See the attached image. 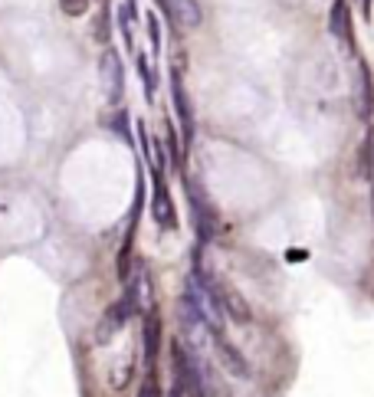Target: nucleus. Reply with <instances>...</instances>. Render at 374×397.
Instances as JSON below:
<instances>
[{
    "label": "nucleus",
    "instance_id": "nucleus-1",
    "mask_svg": "<svg viewBox=\"0 0 374 397\" xmlns=\"http://www.w3.org/2000/svg\"><path fill=\"white\" fill-rule=\"evenodd\" d=\"M207 319V332H210V345H213V351H217V361L227 368L233 378H243V381H250L253 378V368H250V361H247V355L240 351L233 342H230L227 335H223V325H220V309L213 305L210 312L204 315Z\"/></svg>",
    "mask_w": 374,
    "mask_h": 397
},
{
    "label": "nucleus",
    "instance_id": "nucleus-2",
    "mask_svg": "<svg viewBox=\"0 0 374 397\" xmlns=\"http://www.w3.org/2000/svg\"><path fill=\"white\" fill-rule=\"evenodd\" d=\"M207 299H210V305H217V309H220V315H230V319L240 322V325L253 322V309L247 305V299L240 296V292H233V289L220 286V282H210Z\"/></svg>",
    "mask_w": 374,
    "mask_h": 397
},
{
    "label": "nucleus",
    "instance_id": "nucleus-3",
    "mask_svg": "<svg viewBox=\"0 0 374 397\" xmlns=\"http://www.w3.org/2000/svg\"><path fill=\"white\" fill-rule=\"evenodd\" d=\"M171 99H174V112H178L181 122V142H184V152H191V142H194V112H191V99L184 95V83H181V69H171Z\"/></svg>",
    "mask_w": 374,
    "mask_h": 397
},
{
    "label": "nucleus",
    "instance_id": "nucleus-4",
    "mask_svg": "<svg viewBox=\"0 0 374 397\" xmlns=\"http://www.w3.org/2000/svg\"><path fill=\"white\" fill-rule=\"evenodd\" d=\"M158 4H161L164 17L178 30H197V26L204 23V10H201L197 0H158Z\"/></svg>",
    "mask_w": 374,
    "mask_h": 397
},
{
    "label": "nucleus",
    "instance_id": "nucleus-5",
    "mask_svg": "<svg viewBox=\"0 0 374 397\" xmlns=\"http://www.w3.org/2000/svg\"><path fill=\"white\" fill-rule=\"evenodd\" d=\"M151 213L158 220V227L164 230H178V211H174V201H171L168 181H164V168L154 174V201H151Z\"/></svg>",
    "mask_w": 374,
    "mask_h": 397
},
{
    "label": "nucleus",
    "instance_id": "nucleus-6",
    "mask_svg": "<svg viewBox=\"0 0 374 397\" xmlns=\"http://www.w3.org/2000/svg\"><path fill=\"white\" fill-rule=\"evenodd\" d=\"M132 309H135V305H132V296H125L119 305H112L109 312H105V319L99 322V332H95V335H99V342H105V338L115 335V332H119L122 325L128 322V312H132Z\"/></svg>",
    "mask_w": 374,
    "mask_h": 397
},
{
    "label": "nucleus",
    "instance_id": "nucleus-7",
    "mask_svg": "<svg viewBox=\"0 0 374 397\" xmlns=\"http://www.w3.org/2000/svg\"><path fill=\"white\" fill-rule=\"evenodd\" d=\"M102 69H105V83H109V99L119 102L122 99V83H125V79H122V60L112 50L102 56Z\"/></svg>",
    "mask_w": 374,
    "mask_h": 397
},
{
    "label": "nucleus",
    "instance_id": "nucleus-8",
    "mask_svg": "<svg viewBox=\"0 0 374 397\" xmlns=\"http://www.w3.org/2000/svg\"><path fill=\"white\" fill-rule=\"evenodd\" d=\"M332 33L338 36V40H345L348 46H355V36H351L348 4H345V0H335V7H332Z\"/></svg>",
    "mask_w": 374,
    "mask_h": 397
},
{
    "label": "nucleus",
    "instance_id": "nucleus-9",
    "mask_svg": "<svg viewBox=\"0 0 374 397\" xmlns=\"http://www.w3.org/2000/svg\"><path fill=\"white\" fill-rule=\"evenodd\" d=\"M132 17H138V0H122L119 7V30L125 40V50L135 53V40H132Z\"/></svg>",
    "mask_w": 374,
    "mask_h": 397
},
{
    "label": "nucleus",
    "instance_id": "nucleus-10",
    "mask_svg": "<svg viewBox=\"0 0 374 397\" xmlns=\"http://www.w3.org/2000/svg\"><path fill=\"white\" fill-rule=\"evenodd\" d=\"M158 342H161V325H158L154 315H148V322H145V358H148V364L158 361Z\"/></svg>",
    "mask_w": 374,
    "mask_h": 397
},
{
    "label": "nucleus",
    "instance_id": "nucleus-11",
    "mask_svg": "<svg viewBox=\"0 0 374 397\" xmlns=\"http://www.w3.org/2000/svg\"><path fill=\"white\" fill-rule=\"evenodd\" d=\"M135 63H138V69H141V83H145V95H148V102L154 99V76H151V69H148V60L141 56V53H135Z\"/></svg>",
    "mask_w": 374,
    "mask_h": 397
},
{
    "label": "nucleus",
    "instance_id": "nucleus-12",
    "mask_svg": "<svg viewBox=\"0 0 374 397\" xmlns=\"http://www.w3.org/2000/svg\"><path fill=\"white\" fill-rule=\"evenodd\" d=\"M56 4H60V10L66 17H82L89 10V0H56Z\"/></svg>",
    "mask_w": 374,
    "mask_h": 397
},
{
    "label": "nucleus",
    "instance_id": "nucleus-13",
    "mask_svg": "<svg viewBox=\"0 0 374 397\" xmlns=\"http://www.w3.org/2000/svg\"><path fill=\"white\" fill-rule=\"evenodd\" d=\"M148 36H151V50H161V26H158V14H148Z\"/></svg>",
    "mask_w": 374,
    "mask_h": 397
},
{
    "label": "nucleus",
    "instance_id": "nucleus-14",
    "mask_svg": "<svg viewBox=\"0 0 374 397\" xmlns=\"http://www.w3.org/2000/svg\"><path fill=\"white\" fill-rule=\"evenodd\" d=\"M138 397H161V388H158V381L148 378V381H145V388L138 391Z\"/></svg>",
    "mask_w": 374,
    "mask_h": 397
},
{
    "label": "nucleus",
    "instance_id": "nucleus-15",
    "mask_svg": "<svg viewBox=\"0 0 374 397\" xmlns=\"http://www.w3.org/2000/svg\"><path fill=\"white\" fill-rule=\"evenodd\" d=\"M361 14H365V17L371 20V0H361Z\"/></svg>",
    "mask_w": 374,
    "mask_h": 397
},
{
    "label": "nucleus",
    "instance_id": "nucleus-16",
    "mask_svg": "<svg viewBox=\"0 0 374 397\" xmlns=\"http://www.w3.org/2000/svg\"><path fill=\"white\" fill-rule=\"evenodd\" d=\"M168 397H184V384H174V391H171Z\"/></svg>",
    "mask_w": 374,
    "mask_h": 397
}]
</instances>
